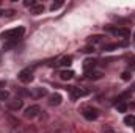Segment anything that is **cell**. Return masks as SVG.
Here are the masks:
<instances>
[{"mask_svg":"<svg viewBox=\"0 0 135 133\" xmlns=\"http://www.w3.org/2000/svg\"><path fill=\"white\" fill-rule=\"evenodd\" d=\"M38 114H39V106H38V105H32V106L25 108V111H24V116H25L27 119H33Z\"/></svg>","mask_w":135,"mask_h":133,"instance_id":"obj_4","label":"cell"},{"mask_svg":"<svg viewBox=\"0 0 135 133\" xmlns=\"http://www.w3.org/2000/svg\"><path fill=\"white\" fill-rule=\"evenodd\" d=\"M123 80H131V74L129 72H123Z\"/></svg>","mask_w":135,"mask_h":133,"instance_id":"obj_22","label":"cell"},{"mask_svg":"<svg viewBox=\"0 0 135 133\" xmlns=\"http://www.w3.org/2000/svg\"><path fill=\"white\" fill-rule=\"evenodd\" d=\"M115 106H116V110H118L119 113H126V110H127V105H126L124 102H118Z\"/></svg>","mask_w":135,"mask_h":133,"instance_id":"obj_15","label":"cell"},{"mask_svg":"<svg viewBox=\"0 0 135 133\" xmlns=\"http://www.w3.org/2000/svg\"><path fill=\"white\" fill-rule=\"evenodd\" d=\"M58 64H60V66H65V67L71 66V64H72V57H69V55H68V57H63Z\"/></svg>","mask_w":135,"mask_h":133,"instance_id":"obj_13","label":"cell"},{"mask_svg":"<svg viewBox=\"0 0 135 133\" xmlns=\"http://www.w3.org/2000/svg\"><path fill=\"white\" fill-rule=\"evenodd\" d=\"M94 50V47H85L83 49V52H86V53H90V52H93Z\"/></svg>","mask_w":135,"mask_h":133,"instance_id":"obj_23","label":"cell"},{"mask_svg":"<svg viewBox=\"0 0 135 133\" xmlns=\"http://www.w3.org/2000/svg\"><path fill=\"white\" fill-rule=\"evenodd\" d=\"M129 69H131V70L135 69V60H132V63H129Z\"/></svg>","mask_w":135,"mask_h":133,"instance_id":"obj_24","label":"cell"},{"mask_svg":"<svg viewBox=\"0 0 135 133\" xmlns=\"http://www.w3.org/2000/svg\"><path fill=\"white\" fill-rule=\"evenodd\" d=\"M8 102L9 100V93L8 91H0V102Z\"/></svg>","mask_w":135,"mask_h":133,"instance_id":"obj_18","label":"cell"},{"mask_svg":"<svg viewBox=\"0 0 135 133\" xmlns=\"http://www.w3.org/2000/svg\"><path fill=\"white\" fill-rule=\"evenodd\" d=\"M6 105H8V108L9 110H14V111H17V110H21L22 108V100L21 99H9L6 102Z\"/></svg>","mask_w":135,"mask_h":133,"instance_id":"obj_5","label":"cell"},{"mask_svg":"<svg viewBox=\"0 0 135 133\" xmlns=\"http://www.w3.org/2000/svg\"><path fill=\"white\" fill-rule=\"evenodd\" d=\"M82 114H83L85 119H88V121H94V119H98L99 111H98L96 108H93V106H85V108L82 110Z\"/></svg>","mask_w":135,"mask_h":133,"instance_id":"obj_2","label":"cell"},{"mask_svg":"<svg viewBox=\"0 0 135 133\" xmlns=\"http://www.w3.org/2000/svg\"><path fill=\"white\" fill-rule=\"evenodd\" d=\"M102 39H104V36H99V34H96V36H91L88 41H90L91 44H96V42H102Z\"/></svg>","mask_w":135,"mask_h":133,"instance_id":"obj_16","label":"cell"},{"mask_svg":"<svg viewBox=\"0 0 135 133\" xmlns=\"http://www.w3.org/2000/svg\"><path fill=\"white\" fill-rule=\"evenodd\" d=\"M86 78H90V80H93V78H101V74H99V72H88Z\"/></svg>","mask_w":135,"mask_h":133,"instance_id":"obj_20","label":"cell"},{"mask_svg":"<svg viewBox=\"0 0 135 133\" xmlns=\"http://www.w3.org/2000/svg\"><path fill=\"white\" fill-rule=\"evenodd\" d=\"M110 32L115 36H118V38H127V36H131V30H127V28H110Z\"/></svg>","mask_w":135,"mask_h":133,"instance_id":"obj_7","label":"cell"},{"mask_svg":"<svg viewBox=\"0 0 135 133\" xmlns=\"http://www.w3.org/2000/svg\"><path fill=\"white\" fill-rule=\"evenodd\" d=\"M61 6H63V2H55V3L50 5V9L55 11V9H58V8H61Z\"/></svg>","mask_w":135,"mask_h":133,"instance_id":"obj_21","label":"cell"},{"mask_svg":"<svg viewBox=\"0 0 135 133\" xmlns=\"http://www.w3.org/2000/svg\"><path fill=\"white\" fill-rule=\"evenodd\" d=\"M118 47H119V44H107V45H104V50L112 52V50H116Z\"/></svg>","mask_w":135,"mask_h":133,"instance_id":"obj_17","label":"cell"},{"mask_svg":"<svg viewBox=\"0 0 135 133\" xmlns=\"http://www.w3.org/2000/svg\"><path fill=\"white\" fill-rule=\"evenodd\" d=\"M69 91H71V96H72V99L83 97V96H86V94H88V91H85V89H80V88H75V86H71V88H69Z\"/></svg>","mask_w":135,"mask_h":133,"instance_id":"obj_6","label":"cell"},{"mask_svg":"<svg viewBox=\"0 0 135 133\" xmlns=\"http://www.w3.org/2000/svg\"><path fill=\"white\" fill-rule=\"evenodd\" d=\"M30 96H32V97H35V99H39V97L47 96V91H46L44 88H35L33 91H30Z\"/></svg>","mask_w":135,"mask_h":133,"instance_id":"obj_8","label":"cell"},{"mask_svg":"<svg viewBox=\"0 0 135 133\" xmlns=\"http://www.w3.org/2000/svg\"><path fill=\"white\" fill-rule=\"evenodd\" d=\"M124 124L126 125H132V127H135V116H132V114H129V116H126L124 117Z\"/></svg>","mask_w":135,"mask_h":133,"instance_id":"obj_14","label":"cell"},{"mask_svg":"<svg viewBox=\"0 0 135 133\" xmlns=\"http://www.w3.org/2000/svg\"><path fill=\"white\" fill-rule=\"evenodd\" d=\"M94 67H96V60H85V63H83L85 70H90V69H94Z\"/></svg>","mask_w":135,"mask_h":133,"instance_id":"obj_11","label":"cell"},{"mask_svg":"<svg viewBox=\"0 0 135 133\" xmlns=\"http://www.w3.org/2000/svg\"><path fill=\"white\" fill-rule=\"evenodd\" d=\"M25 33V28L24 27H17V28H11V30H6L0 34L2 39L5 41H17L19 38H22V34Z\"/></svg>","mask_w":135,"mask_h":133,"instance_id":"obj_1","label":"cell"},{"mask_svg":"<svg viewBox=\"0 0 135 133\" xmlns=\"http://www.w3.org/2000/svg\"><path fill=\"white\" fill-rule=\"evenodd\" d=\"M74 77V72L72 70H61L60 72V78L61 80H69V78H72Z\"/></svg>","mask_w":135,"mask_h":133,"instance_id":"obj_12","label":"cell"},{"mask_svg":"<svg viewBox=\"0 0 135 133\" xmlns=\"http://www.w3.org/2000/svg\"><path fill=\"white\" fill-rule=\"evenodd\" d=\"M102 132L104 133H118L112 125H104V127H102Z\"/></svg>","mask_w":135,"mask_h":133,"instance_id":"obj_19","label":"cell"},{"mask_svg":"<svg viewBox=\"0 0 135 133\" xmlns=\"http://www.w3.org/2000/svg\"><path fill=\"white\" fill-rule=\"evenodd\" d=\"M42 11H44V6H42V5H36V3H35L33 6L30 8V13H32V14H35V16L41 14Z\"/></svg>","mask_w":135,"mask_h":133,"instance_id":"obj_10","label":"cell"},{"mask_svg":"<svg viewBox=\"0 0 135 133\" xmlns=\"http://www.w3.org/2000/svg\"><path fill=\"white\" fill-rule=\"evenodd\" d=\"M60 103H61V96H60V94H50V96H49V105L58 106Z\"/></svg>","mask_w":135,"mask_h":133,"instance_id":"obj_9","label":"cell"},{"mask_svg":"<svg viewBox=\"0 0 135 133\" xmlns=\"http://www.w3.org/2000/svg\"><path fill=\"white\" fill-rule=\"evenodd\" d=\"M17 77H19V80H21L22 83H30V81L33 80V69H30V67L22 69Z\"/></svg>","mask_w":135,"mask_h":133,"instance_id":"obj_3","label":"cell"}]
</instances>
